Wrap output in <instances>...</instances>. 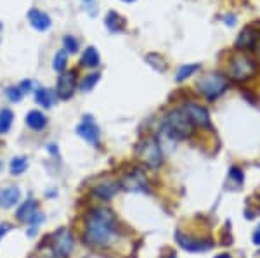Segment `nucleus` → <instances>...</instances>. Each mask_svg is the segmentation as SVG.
<instances>
[{"label": "nucleus", "mask_w": 260, "mask_h": 258, "mask_svg": "<svg viewBox=\"0 0 260 258\" xmlns=\"http://www.w3.org/2000/svg\"><path fill=\"white\" fill-rule=\"evenodd\" d=\"M120 238V224L116 213L108 206H94L83 217L82 241L90 248H110Z\"/></svg>", "instance_id": "obj_1"}, {"label": "nucleus", "mask_w": 260, "mask_h": 258, "mask_svg": "<svg viewBox=\"0 0 260 258\" xmlns=\"http://www.w3.org/2000/svg\"><path fill=\"white\" fill-rule=\"evenodd\" d=\"M196 89H198L200 95H203L205 99L215 101V99H219L229 89V78L219 71L207 73L205 77L198 78Z\"/></svg>", "instance_id": "obj_2"}, {"label": "nucleus", "mask_w": 260, "mask_h": 258, "mask_svg": "<svg viewBox=\"0 0 260 258\" xmlns=\"http://www.w3.org/2000/svg\"><path fill=\"white\" fill-rule=\"evenodd\" d=\"M161 127H165L167 130L179 140V142L184 139H189L192 135V132H194V125L191 123V120L187 118V115L182 111V107H180V109L169 111L165 116V120H163Z\"/></svg>", "instance_id": "obj_3"}, {"label": "nucleus", "mask_w": 260, "mask_h": 258, "mask_svg": "<svg viewBox=\"0 0 260 258\" xmlns=\"http://www.w3.org/2000/svg\"><path fill=\"white\" fill-rule=\"evenodd\" d=\"M137 156H139L141 163L144 165L146 168L156 172V170L161 168L163 156L165 155H163L156 137H146V139H142L139 145H137Z\"/></svg>", "instance_id": "obj_4"}, {"label": "nucleus", "mask_w": 260, "mask_h": 258, "mask_svg": "<svg viewBox=\"0 0 260 258\" xmlns=\"http://www.w3.org/2000/svg\"><path fill=\"white\" fill-rule=\"evenodd\" d=\"M16 220L21 224H26L30 226V232H26L28 236H35L37 234V227L44 222V213L39 211V203L37 199H26V201L19 203L18 210H16Z\"/></svg>", "instance_id": "obj_5"}, {"label": "nucleus", "mask_w": 260, "mask_h": 258, "mask_svg": "<svg viewBox=\"0 0 260 258\" xmlns=\"http://www.w3.org/2000/svg\"><path fill=\"white\" fill-rule=\"evenodd\" d=\"M255 71H257V62L243 52L236 54L229 62V77L236 82L250 80L255 75Z\"/></svg>", "instance_id": "obj_6"}, {"label": "nucleus", "mask_w": 260, "mask_h": 258, "mask_svg": "<svg viewBox=\"0 0 260 258\" xmlns=\"http://www.w3.org/2000/svg\"><path fill=\"white\" fill-rule=\"evenodd\" d=\"M120 187L127 193H149V178L142 168H132L120 180Z\"/></svg>", "instance_id": "obj_7"}, {"label": "nucleus", "mask_w": 260, "mask_h": 258, "mask_svg": "<svg viewBox=\"0 0 260 258\" xmlns=\"http://www.w3.org/2000/svg\"><path fill=\"white\" fill-rule=\"evenodd\" d=\"M49 246L54 249L61 258H68L75 249V238L73 232L66 227H61L59 231H56L50 236Z\"/></svg>", "instance_id": "obj_8"}, {"label": "nucleus", "mask_w": 260, "mask_h": 258, "mask_svg": "<svg viewBox=\"0 0 260 258\" xmlns=\"http://www.w3.org/2000/svg\"><path fill=\"white\" fill-rule=\"evenodd\" d=\"M175 241L182 249L189 253H203L212 249L213 246V239L210 238H192L189 234H184V232L177 231L175 232Z\"/></svg>", "instance_id": "obj_9"}, {"label": "nucleus", "mask_w": 260, "mask_h": 258, "mask_svg": "<svg viewBox=\"0 0 260 258\" xmlns=\"http://www.w3.org/2000/svg\"><path fill=\"white\" fill-rule=\"evenodd\" d=\"M182 111L187 115V118L191 120L194 127L210 128V113L205 106H201L198 102H186L182 106Z\"/></svg>", "instance_id": "obj_10"}, {"label": "nucleus", "mask_w": 260, "mask_h": 258, "mask_svg": "<svg viewBox=\"0 0 260 258\" xmlns=\"http://www.w3.org/2000/svg\"><path fill=\"white\" fill-rule=\"evenodd\" d=\"M77 134L90 145H99L101 142V130L94 120H92L90 115L82 118V122L78 123V127H77Z\"/></svg>", "instance_id": "obj_11"}, {"label": "nucleus", "mask_w": 260, "mask_h": 258, "mask_svg": "<svg viewBox=\"0 0 260 258\" xmlns=\"http://www.w3.org/2000/svg\"><path fill=\"white\" fill-rule=\"evenodd\" d=\"M77 89V73L75 71H64L61 73V77L57 78L56 85V95L62 101H68L71 95L75 94Z\"/></svg>", "instance_id": "obj_12"}, {"label": "nucleus", "mask_w": 260, "mask_h": 258, "mask_svg": "<svg viewBox=\"0 0 260 258\" xmlns=\"http://www.w3.org/2000/svg\"><path fill=\"white\" fill-rule=\"evenodd\" d=\"M21 203V189L18 186L0 187V208L2 210H11Z\"/></svg>", "instance_id": "obj_13"}, {"label": "nucleus", "mask_w": 260, "mask_h": 258, "mask_svg": "<svg viewBox=\"0 0 260 258\" xmlns=\"http://www.w3.org/2000/svg\"><path fill=\"white\" fill-rule=\"evenodd\" d=\"M118 191H121L118 180H103L92 189V194L103 201H110L118 194Z\"/></svg>", "instance_id": "obj_14"}, {"label": "nucleus", "mask_w": 260, "mask_h": 258, "mask_svg": "<svg viewBox=\"0 0 260 258\" xmlns=\"http://www.w3.org/2000/svg\"><path fill=\"white\" fill-rule=\"evenodd\" d=\"M24 122H26L28 128H31V130H35V132H40V130H44V128L47 127V116H45L39 109H31V111H28V113H26Z\"/></svg>", "instance_id": "obj_15"}, {"label": "nucleus", "mask_w": 260, "mask_h": 258, "mask_svg": "<svg viewBox=\"0 0 260 258\" xmlns=\"http://www.w3.org/2000/svg\"><path fill=\"white\" fill-rule=\"evenodd\" d=\"M28 19H30L31 26L39 31H45L50 28V18L45 12H42L39 9H30L28 12Z\"/></svg>", "instance_id": "obj_16"}, {"label": "nucleus", "mask_w": 260, "mask_h": 258, "mask_svg": "<svg viewBox=\"0 0 260 258\" xmlns=\"http://www.w3.org/2000/svg\"><path fill=\"white\" fill-rule=\"evenodd\" d=\"M258 36H260V33L255 30V28H245L241 33H240V36H238V40H236V47L238 49H251L255 45V42L258 40Z\"/></svg>", "instance_id": "obj_17"}, {"label": "nucleus", "mask_w": 260, "mask_h": 258, "mask_svg": "<svg viewBox=\"0 0 260 258\" xmlns=\"http://www.w3.org/2000/svg\"><path fill=\"white\" fill-rule=\"evenodd\" d=\"M56 99H57V95L54 90H50V89H39L35 92V101L40 104V106H44V107H52V104L56 102Z\"/></svg>", "instance_id": "obj_18"}, {"label": "nucleus", "mask_w": 260, "mask_h": 258, "mask_svg": "<svg viewBox=\"0 0 260 258\" xmlns=\"http://www.w3.org/2000/svg\"><path fill=\"white\" fill-rule=\"evenodd\" d=\"M28 158L26 156H14L11 160V163H9V172H11V175H14V177H19V175H23L24 172L28 170Z\"/></svg>", "instance_id": "obj_19"}, {"label": "nucleus", "mask_w": 260, "mask_h": 258, "mask_svg": "<svg viewBox=\"0 0 260 258\" xmlns=\"http://www.w3.org/2000/svg\"><path fill=\"white\" fill-rule=\"evenodd\" d=\"M99 62H101V57L95 47H87L85 51H83L82 66H85V68H98Z\"/></svg>", "instance_id": "obj_20"}, {"label": "nucleus", "mask_w": 260, "mask_h": 258, "mask_svg": "<svg viewBox=\"0 0 260 258\" xmlns=\"http://www.w3.org/2000/svg\"><path fill=\"white\" fill-rule=\"evenodd\" d=\"M106 26H108V30H110V31L118 33V31H121L125 28V19L121 18L120 14H116L115 11H111L110 14H108V18H106Z\"/></svg>", "instance_id": "obj_21"}, {"label": "nucleus", "mask_w": 260, "mask_h": 258, "mask_svg": "<svg viewBox=\"0 0 260 258\" xmlns=\"http://www.w3.org/2000/svg\"><path fill=\"white\" fill-rule=\"evenodd\" d=\"M12 122H14V113L7 107L0 109V135H6L11 130Z\"/></svg>", "instance_id": "obj_22"}, {"label": "nucleus", "mask_w": 260, "mask_h": 258, "mask_svg": "<svg viewBox=\"0 0 260 258\" xmlns=\"http://www.w3.org/2000/svg\"><path fill=\"white\" fill-rule=\"evenodd\" d=\"M200 69V64H184L175 73V82H184Z\"/></svg>", "instance_id": "obj_23"}, {"label": "nucleus", "mask_w": 260, "mask_h": 258, "mask_svg": "<svg viewBox=\"0 0 260 258\" xmlns=\"http://www.w3.org/2000/svg\"><path fill=\"white\" fill-rule=\"evenodd\" d=\"M66 62H68V52L62 49V51H59L54 56V69L56 71H59V73H64V69H66Z\"/></svg>", "instance_id": "obj_24"}, {"label": "nucleus", "mask_w": 260, "mask_h": 258, "mask_svg": "<svg viewBox=\"0 0 260 258\" xmlns=\"http://www.w3.org/2000/svg\"><path fill=\"white\" fill-rule=\"evenodd\" d=\"M98 82H99V75L98 73H92V75H89V77H85L82 80V83H80L82 92H90V90L94 89V85Z\"/></svg>", "instance_id": "obj_25"}, {"label": "nucleus", "mask_w": 260, "mask_h": 258, "mask_svg": "<svg viewBox=\"0 0 260 258\" xmlns=\"http://www.w3.org/2000/svg\"><path fill=\"white\" fill-rule=\"evenodd\" d=\"M6 95H7V99H9L11 102H19L21 99H23V92H21V89H19V85L18 87H9V89L6 90Z\"/></svg>", "instance_id": "obj_26"}, {"label": "nucleus", "mask_w": 260, "mask_h": 258, "mask_svg": "<svg viewBox=\"0 0 260 258\" xmlns=\"http://www.w3.org/2000/svg\"><path fill=\"white\" fill-rule=\"evenodd\" d=\"M229 178L236 182V186H241L243 180H245V177H243V170L240 168V166H231Z\"/></svg>", "instance_id": "obj_27"}, {"label": "nucleus", "mask_w": 260, "mask_h": 258, "mask_svg": "<svg viewBox=\"0 0 260 258\" xmlns=\"http://www.w3.org/2000/svg\"><path fill=\"white\" fill-rule=\"evenodd\" d=\"M64 51L66 52H77L78 51V42L73 39V36H66L64 39Z\"/></svg>", "instance_id": "obj_28"}, {"label": "nucleus", "mask_w": 260, "mask_h": 258, "mask_svg": "<svg viewBox=\"0 0 260 258\" xmlns=\"http://www.w3.org/2000/svg\"><path fill=\"white\" fill-rule=\"evenodd\" d=\"M40 258H61L59 255H57V253L56 251H54V249L52 248H47V249H45V253H42V256Z\"/></svg>", "instance_id": "obj_29"}, {"label": "nucleus", "mask_w": 260, "mask_h": 258, "mask_svg": "<svg viewBox=\"0 0 260 258\" xmlns=\"http://www.w3.org/2000/svg\"><path fill=\"white\" fill-rule=\"evenodd\" d=\"M11 231V226L9 224H0V243H2V239L6 238V234Z\"/></svg>", "instance_id": "obj_30"}, {"label": "nucleus", "mask_w": 260, "mask_h": 258, "mask_svg": "<svg viewBox=\"0 0 260 258\" xmlns=\"http://www.w3.org/2000/svg\"><path fill=\"white\" fill-rule=\"evenodd\" d=\"M19 89H21V92H23V94H26L28 90H31V82H30V80H24V82H21Z\"/></svg>", "instance_id": "obj_31"}, {"label": "nucleus", "mask_w": 260, "mask_h": 258, "mask_svg": "<svg viewBox=\"0 0 260 258\" xmlns=\"http://www.w3.org/2000/svg\"><path fill=\"white\" fill-rule=\"evenodd\" d=\"M251 239H253V244H255V246H260V227L257 229V231L253 232V236H251Z\"/></svg>", "instance_id": "obj_32"}, {"label": "nucleus", "mask_w": 260, "mask_h": 258, "mask_svg": "<svg viewBox=\"0 0 260 258\" xmlns=\"http://www.w3.org/2000/svg\"><path fill=\"white\" fill-rule=\"evenodd\" d=\"M215 258H233V256H231L229 253H220V255H217Z\"/></svg>", "instance_id": "obj_33"}, {"label": "nucleus", "mask_w": 260, "mask_h": 258, "mask_svg": "<svg viewBox=\"0 0 260 258\" xmlns=\"http://www.w3.org/2000/svg\"><path fill=\"white\" fill-rule=\"evenodd\" d=\"M2 168H4V165H2V161H0V172H2Z\"/></svg>", "instance_id": "obj_34"}, {"label": "nucleus", "mask_w": 260, "mask_h": 258, "mask_svg": "<svg viewBox=\"0 0 260 258\" xmlns=\"http://www.w3.org/2000/svg\"><path fill=\"white\" fill-rule=\"evenodd\" d=\"M123 2H134V0H123Z\"/></svg>", "instance_id": "obj_35"}, {"label": "nucleus", "mask_w": 260, "mask_h": 258, "mask_svg": "<svg viewBox=\"0 0 260 258\" xmlns=\"http://www.w3.org/2000/svg\"><path fill=\"white\" fill-rule=\"evenodd\" d=\"M85 2H89V4H90V2H94V0H85Z\"/></svg>", "instance_id": "obj_36"}, {"label": "nucleus", "mask_w": 260, "mask_h": 258, "mask_svg": "<svg viewBox=\"0 0 260 258\" xmlns=\"http://www.w3.org/2000/svg\"><path fill=\"white\" fill-rule=\"evenodd\" d=\"M170 258H175V256H170Z\"/></svg>", "instance_id": "obj_37"}]
</instances>
